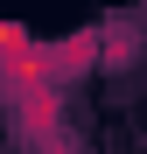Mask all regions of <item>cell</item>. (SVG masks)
<instances>
[{
    "label": "cell",
    "mask_w": 147,
    "mask_h": 154,
    "mask_svg": "<svg viewBox=\"0 0 147 154\" xmlns=\"http://www.w3.org/2000/svg\"><path fill=\"white\" fill-rule=\"evenodd\" d=\"M98 56H105V35H70V42H56V49H49V77H56V84H63V77H84Z\"/></svg>",
    "instance_id": "1"
}]
</instances>
